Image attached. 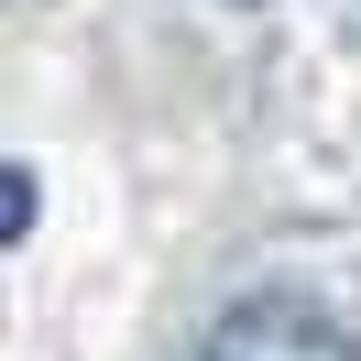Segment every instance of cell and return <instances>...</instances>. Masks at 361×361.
<instances>
[{"mask_svg": "<svg viewBox=\"0 0 361 361\" xmlns=\"http://www.w3.org/2000/svg\"><path fill=\"white\" fill-rule=\"evenodd\" d=\"M197 361H361V339L329 307H307V295H241L197 339Z\"/></svg>", "mask_w": 361, "mask_h": 361, "instance_id": "obj_1", "label": "cell"}]
</instances>
